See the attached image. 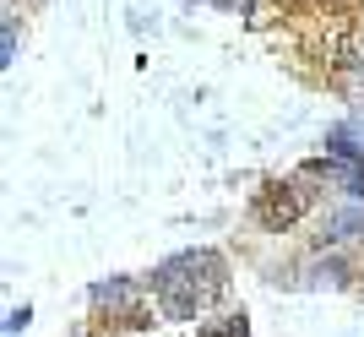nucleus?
Instances as JSON below:
<instances>
[{
	"mask_svg": "<svg viewBox=\"0 0 364 337\" xmlns=\"http://www.w3.org/2000/svg\"><path fill=\"white\" fill-rule=\"evenodd\" d=\"M299 213H304V196L294 191V185L272 180L267 191H256V223H261V229L283 234V229H294V223H299Z\"/></svg>",
	"mask_w": 364,
	"mask_h": 337,
	"instance_id": "f03ea898",
	"label": "nucleus"
},
{
	"mask_svg": "<svg viewBox=\"0 0 364 337\" xmlns=\"http://www.w3.org/2000/svg\"><path fill=\"white\" fill-rule=\"evenodd\" d=\"M152 289H158V305H164L174 321H191V316H201V310L228 289V277H223V261H218L213 250H185V256L158 267Z\"/></svg>",
	"mask_w": 364,
	"mask_h": 337,
	"instance_id": "f257e3e1",
	"label": "nucleus"
},
{
	"mask_svg": "<svg viewBox=\"0 0 364 337\" xmlns=\"http://www.w3.org/2000/svg\"><path fill=\"white\" fill-rule=\"evenodd\" d=\"M213 337H245V316H240V321H228L223 332H213Z\"/></svg>",
	"mask_w": 364,
	"mask_h": 337,
	"instance_id": "7ed1b4c3",
	"label": "nucleus"
}]
</instances>
